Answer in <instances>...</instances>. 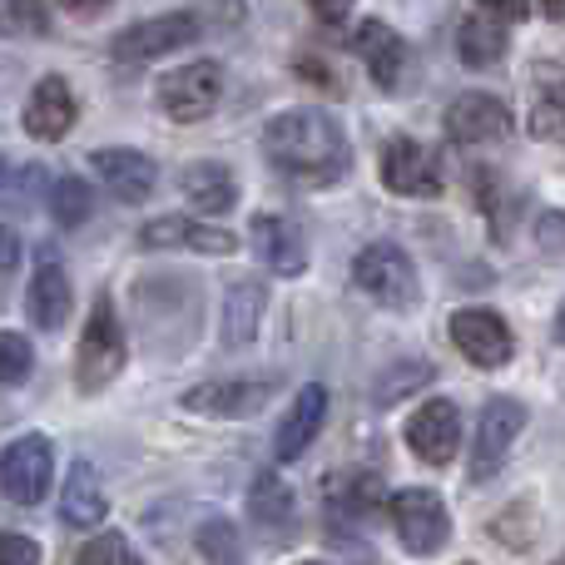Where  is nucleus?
<instances>
[{"instance_id": "f257e3e1", "label": "nucleus", "mask_w": 565, "mask_h": 565, "mask_svg": "<svg viewBox=\"0 0 565 565\" xmlns=\"http://www.w3.org/2000/svg\"><path fill=\"white\" fill-rule=\"evenodd\" d=\"M264 149H268L278 174H288L292 184H308V189L338 184L352 164V149H348L342 125L328 115V109H312V105L268 119Z\"/></svg>"}, {"instance_id": "f03ea898", "label": "nucleus", "mask_w": 565, "mask_h": 565, "mask_svg": "<svg viewBox=\"0 0 565 565\" xmlns=\"http://www.w3.org/2000/svg\"><path fill=\"white\" fill-rule=\"evenodd\" d=\"M129 362V338L115 318V302L99 292L95 308H89V322H85V338H79V358H75V382L85 392H99L125 372Z\"/></svg>"}, {"instance_id": "7ed1b4c3", "label": "nucleus", "mask_w": 565, "mask_h": 565, "mask_svg": "<svg viewBox=\"0 0 565 565\" xmlns=\"http://www.w3.org/2000/svg\"><path fill=\"white\" fill-rule=\"evenodd\" d=\"M352 282H358L377 308H392V312L417 308V298H422L417 268H412V258L402 254L397 244H367L362 248V254L352 258Z\"/></svg>"}, {"instance_id": "20e7f679", "label": "nucleus", "mask_w": 565, "mask_h": 565, "mask_svg": "<svg viewBox=\"0 0 565 565\" xmlns=\"http://www.w3.org/2000/svg\"><path fill=\"white\" fill-rule=\"evenodd\" d=\"M199 35H204L199 15L169 10V15H149V20H139V25L119 30L109 55H115V65H149V60H159V55H174V50L194 45Z\"/></svg>"}, {"instance_id": "39448f33", "label": "nucleus", "mask_w": 565, "mask_h": 565, "mask_svg": "<svg viewBox=\"0 0 565 565\" xmlns=\"http://www.w3.org/2000/svg\"><path fill=\"white\" fill-rule=\"evenodd\" d=\"M387 516L397 526L402 546L412 556H437L441 546L451 541V516H447V501L427 487H407L387 501Z\"/></svg>"}, {"instance_id": "423d86ee", "label": "nucleus", "mask_w": 565, "mask_h": 565, "mask_svg": "<svg viewBox=\"0 0 565 565\" xmlns=\"http://www.w3.org/2000/svg\"><path fill=\"white\" fill-rule=\"evenodd\" d=\"M218 95H224V70L214 60H194V65H179L159 79V109L179 125H194V119H209L218 109Z\"/></svg>"}, {"instance_id": "0eeeda50", "label": "nucleus", "mask_w": 565, "mask_h": 565, "mask_svg": "<svg viewBox=\"0 0 565 565\" xmlns=\"http://www.w3.org/2000/svg\"><path fill=\"white\" fill-rule=\"evenodd\" d=\"M50 471H55V447L45 437H20L0 451V491L10 507H40L50 497Z\"/></svg>"}, {"instance_id": "6e6552de", "label": "nucleus", "mask_w": 565, "mask_h": 565, "mask_svg": "<svg viewBox=\"0 0 565 565\" xmlns=\"http://www.w3.org/2000/svg\"><path fill=\"white\" fill-rule=\"evenodd\" d=\"M382 184L402 199H437L447 179H441V164L427 145L397 135V139H387V149H382Z\"/></svg>"}, {"instance_id": "1a4fd4ad", "label": "nucleus", "mask_w": 565, "mask_h": 565, "mask_svg": "<svg viewBox=\"0 0 565 565\" xmlns=\"http://www.w3.org/2000/svg\"><path fill=\"white\" fill-rule=\"evenodd\" d=\"M526 431V407L511 397H491L481 407V427H477V451H471V481H491L507 467V451L516 447V437Z\"/></svg>"}, {"instance_id": "9d476101", "label": "nucleus", "mask_w": 565, "mask_h": 565, "mask_svg": "<svg viewBox=\"0 0 565 565\" xmlns=\"http://www.w3.org/2000/svg\"><path fill=\"white\" fill-rule=\"evenodd\" d=\"M451 342L461 348V358L471 367H507L516 342H511V328L501 312L491 308H461L451 312Z\"/></svg>"}, {"instance_id": "9b49d317", "label": "nucleus", "mask_w": 565, "mask_h": 565, "mask_svg": "<svg viewBox=\"0 0 565 565\" xmlns=\"http://www.w3.org/2000/svg\"><path fill=\"white\" fill-rule=\"evenodd\" d=\"M407 447L417 451L427 467H447L461 447V412L457 402L431 397L407 417Z\"/></svg>"}, {"instance_id": "f8f14e48", "label": "nucleus", "mask_w": 565, "mask_h": 565, "mask_svg": "<svg viewBox=\"0 0 565 565\" xmlns=\"http://www.w3.org/2000/svg\"><path fill=\"white\" fill-rule=\"evenodd\" d=\"M89 174H99V184L119 199V204H145L154 194V159L139 154V149H95L89 154Z\"/></svg>"}, {"instance_id": "ddd939ff", "label": "nucleus", "mask_w": 565, "mask_h": 565, "mask_svg": "<svg viewBox=\"0 0 565 565\" xmlns=\"http://www.w3.org/2000/svg\"><path fill=\"white\" fill-rule=\"evenodd\" d=\"M139 244L149 248V254H159V248H189V254H234L238 238L228 234V228L209 224V218H154V224H145V234H139Z\"/></svg>"}, {"instance_id": "4468645a", "label": "nucleus", "mask_w": 565, "mask_h": 565, "mask_svg": "<svg viewBox=\"0 0 565 565\" xmlns=\"http://www.w3.org/2000/svg\"><path fill=\"white\" fill-rule=\"evenodd\" d=\"M352 50H358V60L367 65V75L377 79L382 89L402 85V75H407V40H402L387 20H377V15L362 20L358 35H352Z\"/></svg>"}, {"instance_id": "2eb2a0df", "label": "nucleus", "mask_w": 565, "mask_h": 565, "mask_svg": "<svg viewBox=\"0 0 565 565\" xmlns=\"http://www.w3.org/2000/svg\"><path fill=\"white\" fill-rule=\"evenodd\" d=\"M20 125H25L30 139H45V145L65 139L70 125H75V95H70V79L65 75H45V79H40V85L30 89V99H25Z\"/></svg>"}, {"instance_id": "dca6fc26", "label": "nucleus", "mask_w": 565, "mask_h": 565, "mask_svg": "<svg viewBox=\"0 0 565 565\" xmlns=\"http://www.w3.org/2000/svg\"><path fill=\"white\" fill-rule=\"evenodd\" d=\"M274 397V382L258 377H224V382H204V387H189L184 392V407L189 412H209V417H254L264 402Z\"/></svg>"}, {"instance_id": "f3484780", "label": "nucleus", "mask_w": 565, "mask_h": 565, "mask_svg": "<svg viewBox=\"0 0 565 565\" xmlns=\"http://www.w3.org/2000/svg\"><path fill=\"white\" fill-rule=\"evenodd\" d=\"M501 135H511V109L497 95L471 89L447 109V139H457V145H487Z\"/></svg>"}, {"instance_id": "a211bd4d", "label": "nucleus", "mask_w": 565, "mask_h": 565, "mask_svg": "<svg viewBox=\"0 0 565 565\" xmlns=\"http://www.w3.org/2000/svg\"><path fill=\"white\" fill-rule=\"evenodd\" d=\"M248 238H254L258 258H264L274 274L298 278L302 268H308V244H302L298 224H288L282 214H258L254 224H248Z\"/></svg>"}, {"instance_id": "6ab92c4d", "label": "nucleus", "mask_w": 565, "mask_h": 565, "mask_svg": "<svg viewBox=\"0 0 565 565\" xmlns=\"http://www.w3.org/2000/svg\"><path fill=\"white\" fill-rule=\"evenodd\" d=\"M25 312L40 332L65 328V318H70V278L50 254H40V264H35V278H30V292H25Z\"/></svg>"}, {"instance_id": "aec40b11", "label": "nucleus", "mask_w": 565, "mask_h": 565, "mask_svg": "<svg viewBox=\"0 0 565 565\" xmlns=\"http://www.w3.org/2000/svg\"><path fill=\"white\" fill-rule=\"evenodd\" d=\"M322 422H328V387L322 382H308V387L298 392V402H292L288 422H282L278 431V461H298L302 451L312 447V437L322 431Z\"/></svg>"}, {"instance_id": "412c9836", "label": "nucleus", "mask_w": 565, "mask_h": 565, "mask_svg": "<svg viewBox=\"0 0 565 565\" xmlns=\"http://www.w3.org/2000/svg\"><path fill=\"white\" fill-rule=\"evenodd\" d=\"M184 199L199 209V214H228L238 204V184L234 169L218 164V159H199V164L184 169Z\"/></svg>"}, {"instance_id": "4be33fe9", "label": "nucleus", "mask_w": 565, "mask_h": 565, "mask_svg": "<svg viewBox=\"0 0 565 565\" xmlns=\"http://www.w3.org/2000/svg\"><path fill=\"white\" fill-rule=\"evenodd\" d=\"M105 511H109V501H105V487H99V471L89 461H75L65 481V497H60V516L75 531H89L105 521Z\"/></svg>"}, {"instance_id": "5701e85b", "label": "nucleus", "mask_w": 565, "mask_h": 565, "mask_svg": "<svg viewBox=\"0 0 565 565\" xmlns=\"http://www.w3.org/2000/svg\"><path fill=\"white\" fill-rule=\"evenodd\" d=\"M264 308H268L264 282H234V288H228V302H224V342L228 348H244V342L258 338Z\"/></svg>"}, {"instance_id": "b1692460", "label": "nucleus", "mask_w": 565, "mask_h": 565, "mask_svg": "<svg viewBox=\"0 0 565 565\" xmlns=\"http://www.w3.org/2000/svg\"><path fill=\"white\" fill-rule=\"evenodd\" d=\"M507 45H511L507 25H501L497 15H467L457 30V55H461V65H471V70L497 65V60L507 55Z\"/></svg>"}, {"instance_id": "393cba45", "label": "nucleus", "mask_w": 565, "mask_h": 565, "mask_svg": "<svg viewBox=\"0 0 565 565\" xmlns=\"http://www.w3.org/2000/svg\"><path fill=\"white\" fill-rule=\"evenodd\" d=\"M248 516L268 531H278V526L292 521V491L278 471H264V477L254 481V491H248Z\"/></svg>"}, {"instance_id": "a878e982", "label": "nucleus", "mask_w": 565, "mask_h": 565, "mask_svg": "<svg viewBox=\"0 0 565 565\" xmlns=\"http://www.w3.org/2000/svg\"><path fill=\"white\" fill-rule=\"evenodd\" d=\"M377 477H352V481H338L332 487V516L338 521H352V526H372L377 516Z\"/></svg>"}, {"instance_id": "bb28decb", "label": "nucleus", "mask_w": 565, "mask_h": 565, "mask_svg": "<svg viewBox=\"0 0 565 565\" xmlns=\"http://www.w3.org/2000/svg\"><path fill=\"white\" fill-rule=\"evenodd\" d=\"M50 214H55L60 228H79V224H85V218L95 214V199H89L85 179H75V174L55 179V184H50Z\"/></svg>"}, {"instance_id": "cd10ccee", "label": "nucleus", "mask_w": 565, "mask_h": 565, "mask_svg": "<svg viewBox=\"0 0 565 565\" xmlns=\"http://www.w3.org/2000/svg\"><path fill=\"white\" fill-rule=\"evenodd\" d=\"M0 35L10 40L50 35V6L45 0H0Z\"/></svg>"}, {"instance_id": "c85d7f7f", "label": "nucleus", "mask_w": 565, "mask_h": 565, "mask_svg": "<svg viewBox=\"0 0 565 565\" xmlns=\"http://www.w3.org/2000/svg\"><path fill=\"white\" fill-rule=\"evenodd\" d=\"M199 556L209 565H244V546H238V531L228 526L224 516L204 521L199 526Z\"/></svg>"}, {"instance_id": "c756f323", "label": "nucleus", "mask_w": 565, "mask_h": 565, "mask_svg": "<svg viewBox=\"0 0 565 565\" xmlns=\"http://www.w3.org/2000/svg\"><path fill=\"white\" fill-rule=\"evenodd\" d=\"M70 565H145V561H139V551L125 536H95L75 551Z\"/></svg>"}, {"instance_id": "7c9ffc66", "label": "nucleus", "mask_w": 565, "mask_h": 565, "mask_svg": "<svg viewBox=\"0 0 565 565\" xmlns=\"http://www.w3.org/2000/svg\"><path fill=\"white\" fill-rule=\"evenodd\" d=\"M30 367H35V352H30V342L20 338V332H0V387H15V382H25Z\"/></svg>"}, {"instance_id": "2f4dec72", "label": "nucleus", "mask_w": 565, "mask_h": 565, "mask_svg": "<svg viewBox=\"0 0 565 565\" xmlns=\"http://www.w3.org/2000/svg\"><path fill=\"white\" fill-rule=\"evenodd\" d=\"M427 377H431V367H427V362H407V367H392L387 377L377 382V402H382V407H392V402H397L402 392L422 387V382H427Z\"/></svg>"}, {"instance_id": "473e14b6", "label": "nucleus", "mask_w": 565, "mask_h": 565, "mask_svg": "<svg viewBox=\"0 0 565 565\" xmlns=\"http://www.w3.org/2000/svg\"><path fill=\"white\" fill-rule=\"evenodd\" d=\"M0 565H40V546L20 531H0Z\"/></svg>"}, {"instance_id": "72a5a7b5", "label": "nucleus", "mask_w": 565, "mask_h": 565, "mask_svg": "<svg viewBox=\"0 0 565 565\" xmlns=\"http://www.w3.org/2000/svg\"><path fill=\"white\" fill-rule=\"evenodd\" d=\"M531 129H536L541 139H556V135H561V109H556V95L541 99V109L531 115Z\"/></svg>"}, {"instance_id": "f704fd0d", "label": "nucleus", "mask_w": 565, "mask_h": 565, "mask_svg": "<svg viewBox=\"0 0 565 565\" xmlns=\"http://www.w3.org/2000/svg\"><path fill=\"white\" fill-rule=\"evenodd\" d=\"M481 10H491L497 20H526L531 15V0H477Z\"/></svg>"}, {"instance_id": "c9c22d12", "label": "nucleus", "mask_w": 565, "mask_h": 565, "mask_svg": "<svg viewBox=\"0 0 565 565\" xmlns=\"http://www.w3.org/2000/svg\"><path fill=\"white\" fill-rule=\"evenodd\" d=\"M308 6H312V15L328 20V25H342V20L352 15V0H308Z\"/></svg>"}, {"instance_id": "e433bc0d", "label": "nucleus", "mask_w": 565, "mask_h": 565, "mask_svg": "<svg viewBox=\"0 0 565 565\" xmlns=\"http://www.w3.org/2000/svg\"><path fill=\"white\" fill-rule=\"evenodd\" d=\"M15 264H20V238H15V228L0 224V274H10Z\"/></svg>"}, {"instance_id": "4c0bfd02", "label": "nucleus", "mask_w": 565, "mask_h": 565, "mask_svg": "<svg viewBox=\"0 0 565 565\" xmlns=\"http://www.w3.org/2000/svg\"><path fill=\"white\" fill-rule=\"evenodd\" d=\"M60 6H65L70 15H99V10H105L109 0H60Z\"/></svg>"}, {"instance_id": "58836bf2", "label": "nucleus", "mask_w": 565, "mask_h": 565, "mask_svg": "<svg viewBox=\"0 0 565 565\" xmlns=\"http://www.w3.org/2000/svg\"><path fill=\"white\" fill-rule=\"evenodd\" d=\"M546 15H551V20L561 15V0H546Z\"/></svg>"}, {"instance_id": "ea45409f", "label": "nucleus", "mask_w": 565, "mask_h": 565, "mask_svg": "<svg viewBox=\"0 0 565 565\" xmlns=\"http://www.w3.org/2000/svg\"><path fill=\"white\" fill-rule=\"evenodd\" d=\"M0 184H10V164H6V159H0Z\"/></svg>"}, {"instance_id": "a19ab883", "label": "nucleus", "mask_w": 565, "mask_h": 565, "mask_svg": "<svg viewBox=\"0 0 565 565\" xmlns=\"http://www.w3.org/2000/svg\"><path fill=\"white\" fill-rule=\"evenodd\" d=\"M298 565H322V561H298Z\"/></svg>"}]
</instances>
